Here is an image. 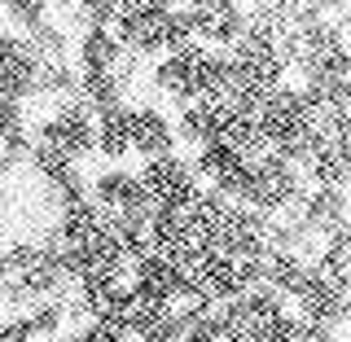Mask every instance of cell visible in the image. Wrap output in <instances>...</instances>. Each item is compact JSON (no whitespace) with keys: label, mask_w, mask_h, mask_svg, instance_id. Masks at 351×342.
Returning a JSON list of instances; mask_svg holds the SVG:
<instances>
[{"label":"cell","mask_w":351,"mask_h":342,"mask_svg":"<svg viewBox=\"0 0 351 342\" xmlns=\"http://www.w3.org/2000/svg\"><path fill=\"white\" fill-rule=\"evenodd\" d=\"M36 75H40V58L31 53L27 36L14 27H0V97L31 101L36 97Z\"/></svg>","instance_id":"cell-6"},{"label":"cell","mask_w":351,"mask_h":342,"mask_svg":"<svg viewBox=\"0 0 351 342\" xmlns=\"http://www.w3.org/2000/svg\"><path fill=\"white\" fill-rule=\"evenodd\" d=\"M22 36H27L31 53H36L40 62H71V53H75V31L66 27V22H58V18L40 22V27L22 31Z\"/></svg>","instance_id":"cell-12"},{"label":"cell","mask_w":351,"mask_h":342,"mask_svg":"<svg viewBox=\"0 0 351 342\" xmlns=\"http://www.w3.org/2000/svg\"><path fill=\"white\" fill-rule=\"evenodd\" d=\"M128 127H132V158L136 162H154L167 158L176 149V119L167 106L145 101V97H132L128 101Z\"/></svg>","instance_id":"cell-1"},{"label":"cell","mask_w":351,"mask_h":342,"mask_svg":"<svg viewBox=\"0 0 351 342\" xmlns=\"http://www.w3.org/2000/svg\"><path fill=\"white\" fill-rule=\"evenodd\" d=\"M219 110L215 106H202V101H189L176 110V149L184 154V158H193L202 145H211L219 141Z\"/></svg>","instance_id":"cell-9"},{"label":"cell","mask_w":351,"mask_h":342,"mask_svg":"<svg viewBox=\"0 0 351 342\" xmlns=\"http://www.w3.org/2000/svg\"><path fill=\"white\" fill-rule=\"evenodd\" d=\"M334 36H338V49L351 53V9H347V14L334 22Z\"/></svg>","instance_id":"cell-15"},{"label":"cell","mask_w":351,"mask_h":342,"mask_svg":"<svg viewBox=\"0 0 351 342\" xmlns=\"http://www.w3.org/2000/svg\"><path fill=\"white\" fill-rule=\"evenodd\" d=\"M189 162H193V175L206 184V189H211V184L219 180V175H224L228 167H237L241 158H237V154L224 145V141H211V145H202V149H197Z\"/></svg>","instance_id":"cell-13"},{"label":"cell","mask_w":351,"mask_h":342,"mask_svg":"<svg viewBox=\"0 0 351 342\" xmlns=\"http://www.w3.org/2000/svg\"><path fill=\"white\" fill-rule=\"evenodd\" d=\"M80 75H114V66L123 62V44L114 40V31L106 27H88L75 36V53H71Z\"/></svg>","instance_id":"cell-8"},{"label":"cell","mask_w":351,"mask_h":342,"mask_svg":"<svg viewBox=\"0 0 351 342\" xmlns=\"http://www.w3.org/2000/svg\"><path fill=\"white\" fill-rule=\"evenodd\" d=\"M88 202L101 206L106 215H123L136 206H158L141 184L136 167H93L88 171Z\"/></svg>","instance_id":"cell-2"},{"label":"cell","mask_w":351,"mask_h":342,"mask_svg":"<svg viewBox=\"0 0 351 342\" xmlns=\"http://www.w3.org/2000/svg\"><path fill=\"white\" fill-rule=\"evenodd\" d=\"M128 162H132L128 106L101 110V114H97V167H128Z\"/></svg>","instance_id":"cell-10"},{"label":"cell","mask_w":351,"mask_h":342,"mask_svg":"<svg viewBox=\"0 0 351 342\" xmlns=\"http://www.w3.org/2000/svg\"><path fill=\"white\" fill-rule=\"evenodd\" d=\"M0 18H5V0H0Z\"/></svg>","instance_id":"cell-17"},{"label":"cell","mask_w":351,"mask_h":342,"mask_svg":"<svg viewBox=\"0 0 351 342\" xmlns=\"http://www.w3.org/2000/svg\"><path fill=\"white\" fill-rule=\"evenodd\" d=\"M167 22H171V9L154 5V9H141V14H123L110 31L123 44V53H132L136 62H154L167 53Z\"/></svg>","instance_id":"cell-5"},{"label":"cell","mask_w":351,"mask_h":342,"mask_svg":"<svg viewBox=\"0 0 351 342\" xmlns=\"http://www.w3.org/2000/svg\"><path fill=\"white\" fill-rule=\"evenodd\" d=\"M351 338V299H347V321H343V329H338V342H347Z\"/></svg>","instance_id":"cell-16"},{"label":"cell","mask_w":351,"mask_h":342,"mask_svg":"<svg viewBox=\"0 0 351 342\" xmlns=\"http://www.w3.org/2000/svg\"><path fill=\"white\" fill-rule=\"evenodd\" d=\"M141 184L145 193L154 197L158 206H171V202H193L202 193V180L193 175V162L184 154H167V158H154V162H141Z\"/></svg>","instance_id":"cell-4"},{"label":"cell","mask_w":351,"mask_h":342,"mask_svg":"<svg viewBox=\"0 0 351 342\" xmlns=\"http://www.w3.org/2000/svg\"><path fill=\"white\" fill-rule=\"evenodd\" d=\"M343 219H351V193L347 189H321V184L307 189V197H303V228L307 233L325 237Z\"/></svg>","instance_id":"cell-11"},{"label":"cell","mask_w":351,"mask_h":342,"mask_svg":"<svg viewBox=\"0 0 351 342\" xmlns=\"http://www.w3.org/2000/svg\"><path fill=\"white\" fill-rule=\"evenodd\" d=\"M53 5L58 0H5V22L14 31H31L53 18Z\"/></svg>","instance_id":"cell-14"},{"label":"cell","mask_w":351,"mask_h":342,"mask_svg":"<svg viewBox=\"0 0 351 342\" xmlns=\"http://www.w3.org/2000/svg\"><path fill=\"white\" fill-rule=\"evenodd\" d=\"M132 277H136V294L141 299H154V303H176L180 294L193 290V285L180 277V268H176L171 259H162L158 250H149V255H141L132 263Z\"/></svg>","instance_id":"cell-7"},{"label":"cell","mask_w":351,"mask_h":342,"mask_svg":"<svg viewBox=\"0 0 351 342\" xmlns=\"http://www.w3.org/2000/svg\"><path fill=\"white\" fill-rule=\"evenodd\" d=\"M241 5H250V0H241Z\"/></svg>","instance_id":"cell-18"},{"label":"cell","mask_w":351,"mask_h":342,"mask_svg":"<svg viewBox=\"0 0 351 342\" xmlns=\"http://www.w3.org/2000/svg\"><path fill=\"white\" fill-rule=\"evenodd\" d=\"M184 14H189L193 40L206 44V49L228 53V44L246 31V5L241 0H189Z\"/></svg>","instance_id":"cell-3"}]
</instances>
